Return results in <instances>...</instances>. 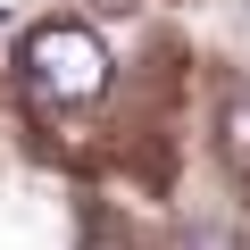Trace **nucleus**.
I'll return each instance as SVG.
<instances>
[{"label": "nucleus", "instance_id": "f257e3e1", "mask_svg": "<svg viewBox=\"0 0 250 250\" xmlns=\"http://www.w3.org/2000/svg\"><path fill=\"white\" fill-rule=\"evenodd\" d=\"M25 83L42 100H100L108 92V50L92 25H34L25 34Z\"/></svg>", "mask_w": 250, "mask_h": 250}, {"label": "nucleus", "instance_id": "f03ea898", "mask_svg": "<svg viewBox=\"0 0 250 250\" xmlns=\"http://www.w3.org/2000/svg\"><path fill=\"white\" fill-rule=\"evenodd\" d=\"M217 142H225V167L250 184V92H225V117H217Z\"/></svg>", "mask_w": 250, "mask_h": 250}, {"label": "nucleus", "instance_id": "7ed1b4c3", "mask_svg": "<svg viewBox=\"0 0 250 250\" xmlns=\"http://www.w3.org/2000/svg\"><path fill=\"white\" fill-rule=\"evenodd\" d=\"M83 250H125V242H117V233H100V242H83Z\"/></svg>", "mask_w": 250, "mask_h": 250}]
</instances>
